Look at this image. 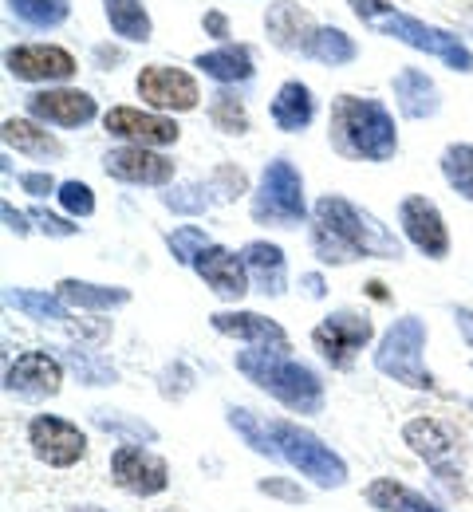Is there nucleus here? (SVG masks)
Returning a JSON list of instances; mask_svg holds the SVG:
<instances>
[{"mask_svg":"<svg viewBox=\"0 0 473 512\" xmlns=\"http://www.w3.org/2000/svg\"><path fill=\"white\" fill-rule=\"evenodd\" d=\"M4 146L20 150L28 158H60L64 154L60 138H52L48 130H40L28 119H4Z\"/></svg>","mask_w":473,"mask_h":512,"instance_id":"cd10ccee","label":"nucleus"},{"mask_svg":"<svg viewBox=\"0 0 473 512\" xmlns=\"http://www.w3.org/2000/svg\"><path fill=\"white\" fill-rule=\"evenodd\" d=\"M4 304L8 308H16V312H24L28 320H40V323H68V308H64V300L60 296H52V292H32V288H8L4 292Z\"/></svg>","mask_w":473,"mask_h":512,"instance_id":"c85d7f7f","label":"nucleus"},{"mask_svg":"<svg viewBox=\"0 0 473 512\" xmlns=\"http://www.w3.org/2000/svg\"><path fill=\"white\" fill-rule=\"evenodd\" d=\"M209 119H213V127L225 130V134H245V130H249L245 103H241L237 95H229V91H217V95H213V103H209Z\"/></svg>","mask_w":473,"mask_h":512,"instance_id":"c9c22d12","label":"nucleus"},{"mask_svg":"<svg viewBox=\"0 0 473 512\" xmlns=\"http://www.w3.org/2000/svg\"><path fill=\"white\" fill-rule=\"evenodd\" d=\"M304 292H308L312 300H320V296H324V280H320L316 272H308V276H304Z\"/></svg>","mask_w":473,"mask_h":512,"instance_id":"8fccbe9b","label":"nucleus"},{"mask_svg":"<svg viewBox=\"0 0 473 512\" xmlns=\"http://www.w3.org/2000/svg\"><path fill=\"white\" fill-rule=\"evenodd\" d=\"M8 71L24 83H52V79H71L75 75V56L64 48H52V44H24V48H12L4 56Z\"/></svg>","mask_w":473,"mask_h":512,"instance_id":"4468645a","label":"nucleus"},{"mask_svg":"<svg viewBox=\"0 0 473 512\" xmlns=\"http://www.w3.org/2000/svg\"><path fill=\"white\" fill-rule=\"evenodd\" d=\"M403 442L422 461H430V465H446L458 453V434L446 422H438V418H414V422H406Z\"/></svg>","mask_w":473,"mask_h":512,"instance_id":"412c9836","label":"nucleus"},{"mask_svg":"<svg viewBox=\"0 0 473 512\" xmlns=\"http://www.w3.org/2000/svg\"><path fill=\"white\" fill-rule=\"evenodd\" d=\"M28 217H32L48 237H75V233H79V225H71V221L56 217V213H48V209H28Z\"/></svg>","mask_w":473,"mask_h":512,"instance_id":"37998d69","label":"nucleus"},{"mask_svg":"<svg viewBox=\"0 0 473 512\" xmlns=\"http://www.w3.org/2000/svg\"><path fill=\"white\" fill-rule=\"evenodd\" d=\"M209 323H213V331H221V335L245 339V343L261 347V351H280V355H288V335H284V327L276 320L257 316V312H217V316H209Z\"/></svg>","mask_w":473,"mask_h":512,"instance_id":"aec40b11","label":"nucleus"},{"mask_svg":"<svg viewBox=\"0 0 473 512\" xmlns=\"http://www.w3.org/2000/svg\"><path fill=\"white\" fill-rule=\"evenodd\" d=\"M162 205L174 209V213L198 217V213H205V209L213 205V197H209V186H205V182H190V186H178V190L162 193Z\"/></svg>","mask_w":473,"mask_h":512,"instance_id":"4c0bfd02","label":"nucleus"},{"mask_svg":"<svg viewBox=\"0 0 473 512\" xmlns=\"http://www.w3.org/2000/svg\"><path fill=\"white\" fill-rule=\"evenodd\" d=\"M442 174H446V182L462 193L466 201H473V146H466V142L462 146H446Z\"/></svg>","mask_w":473,"mask_h":512,"instance_id":"72a5a7b5","label":"nucleus"},{"mask_svg":"<svg viewBox=\"0 0 473 512\" xmlns=\"http://www.w3.org/2000/svg\"><path fill=\"white\" fill-rule=\"evenodd\" d=\"M347 4L355 8V16H359L363 24H375V20H383V16L395 8L391 0H347Z\"/></svg>","mask_w":473,"mask_h":512,"instance_id":"c03bdc74","label":"nucleus"},{"mask_svg":"<svg viewBox=\"0 0 473 512\" xmlns=\"http://www.w3.org/2000/svg\"><path fill=\"white\" fill-rule=\"evenodd\" d=\"M28 446H32V453H36L44 465L68 469V465H75V461L87 453V438H83V430H79L75 422H68V418L36 414V418L28 422Z\"/></svg>","mask_w":473,"mask_h":512,"instance_id":"1a4fd4ad","label":"nucleus"},{"mask_svg":"<svg viewBox=\"0 0 473 512\" xmlns=\"http://www.w3.org/2000/svg\"><path fill=\"white\" fill-rule=\"evenodd\" d=\"M0 213H4V221H8V229H12L16 237H28V225H24V221H28V213H16L8 201L0 205Z\"/></svg>","mask_w":473,"mask_h":512,"instance_id":"49530a36","label":"nucleus"},{"mask_svg":"<svg viewBox=\"0 0 473 512\" xmlns=\"http://www.w3.org/2000/svg\"><path fill=\"white\" fill-rule=\"evenodd\" d=\"M103 170L119 182H135V186H162L174 178V162L154 154L150 146H119L103 158Z\"/></svg>","mask_w":473,"mask_h":512,"instance_id":"dca6fc26","label":"nucleus"},{"mask_svg":"<svg viewBox=\"0 0 473 512\" xmlns=\"http://www.w3.org/2000/svg\"><path fill=\"white\" fill-rule=\"evenodd\" d=\"M95 60H99V64H119L123 56H119L115 48H95Z\"/></svg>","mask_w":473,"mask_h":512,"instance_id":"3c124183","label":"nucleus"},{"mask_svg":"<svg viewBox=\"0 0 473 512\" xmlns=\"http://www.w3.org/2000/svg\"><path fill=\"white\" fill-rule=\"evenodd\" d=\"M28 115L56 123V127H83L99 115L95 99L87 91H71V87H56V91H36L28 95Z\"/></svg>","mask_w":473,"mask_h":512,"instance_id":"f3484780","label":"nucleus"},{"mask_svg":"<svg viewBox=\"0 0 473 512\" xmlns=\"http://www.w3.org/2000/svg\"><path fill=\"white\" fill-rule=\"evenodd\" d=\"M470 406H473V402H470Z\"/></svg>","mask_w":473,"mask_h":512,"instance_id":"864d4df0","label":"nucleus"},{"mask_svg":"<svg viewBox=\"0 0 473 512\" xmlns=\"http://www.w3.org/2000/svg\"><path fill=\"white\" fill-rule=\"evenodd\" d=\"M103 8H107V20H111L115 36L135 40V44L150 40V16H146L142 0H103Z\"/></svg>","mask_w":473,"mask_h":512,"instance_id":"c756f323","label":"nucleus"},{"mask_svg":"<svg viewBox=\"0 0 473 512\" xmlns=\"http://www.w3.org/2000/svg\"><path fill=\"white\" fill-rule=\"evenodd\" d=\"M265 28H269V40L276 48H284V52H304L308 56V48H312V40H316V20L296 4V0H276L269 8V16H265Z\"/></svg>","mask_w":473,"mask_h":512,"instance_id":"6ab92c4d","label":"nucleus"},{"mask_svg":"<svg viewBox=\"0 0 473 512\" xmlns=\"http://www.w3.org/2000/svg\"><path fill=\"white\" fill-rule=\"evenodd\" d=\"M304 178L288 158H272L261 174V190L253 193V217L261 225L296 229L304 221Z\"/></svg>","mask_w":473,"mask_h":512,"instance_id":"423d86ee","label":"nucleus"},{"mask_svg":"<svg viewBox=\"0 0 473 512\" xmlns=\"http://www.w3.org/2000/svg\"><path fill=\"white\" fill-rule=\"evenodd\" d=\"M308 56L332 67L351 64V60H355V40H351L343 28H320L316 40H312V48H308Z\"/></svg>","mask_w":473,"mask_h":512,"instance_id":"2f4dec72","label":"nucleus"},{"mask_svg":"<svg viewBox=\"0 0 473 512\" xmlns=\"http://www.w3.org/2000/svg\"><path fill=\"white\" fill-rule=\"evenodd\" d=\"M56 296L71 304V308H87V312H111V308H123L131 304V292L127 288H111V284H87V280H60Z\"/></svg>","mask_w":473,"mask_h":512,"instance_id":"5701e85b","label":"nucleus"},{"mask_svg":"<svg viewBox=\"0 0 473 512\" xmlns=\"http://www.w3.org/2000/svg\"><path fill=\"white\" fill-rule=\"evenodd\" d=\"M312 249L324 264H351L359 256H383L399 260L403 245L363 209H355L347 197L328 193L312 209Z\"/></svg>","mask_w":473,"mask_h":512,"instance_id":"f257e3e1","label":"nucleus"},{"mask_svg":"<svg viewBox=\"0 0 473 512\" xmlns=\"http://www.w3.org/2000/svg\"><path fill=\"white\" fill-rule=\"evenodd\" d=\"M194 67H202L209 79L217 83H245L253 75V56L249 48H237V44H225V48H213V52H202Z\"/></svg>","mask_w":473,"mask_h":512,"instance_id":"bb28decb","label":"nucleus"},{"mask_svg":"<svg viewBox=\"0 0 473 512\" xmlns=\"http://www.w3.org/2000/svg\"><path fill=\"white\" fill-rule=\"evenodd\" d=\"M4 4L12 8V16H20L32 28H56L71 12L68 0H4Z\"/></svg>","mask_w":473,"mask_h":512,"instance_id":"7c9ffc66","label":"nucleus"},{"mask_svg":"<svg viewBox=\"0 0 473 512\" xmlns=\"http://www.w3.org/2000/svg\"><path fill=\"white\" fill-rule=\"evenodd\" d=\"M103 127L111 130L115 138H127L131 146H174L178 134H182L174 119H162V115H150V111H138V107L107 111Z\"/></svg>","mask_w":473,"mask_h":512,"instance_id":"2eb2a0df","label":"nucleus"},{"mask_svg":"<svg viewBox=\"0 0 473 512\" xmlns=\"http://www.w3.org/2000/svg\"><path fill=\"white\" fill-rule=\"evenodd\" d=\"M225 414H229V426H233V430L253 446V453H261V457H280L276 446H272L269 426H261V422L253 418V410H245V406H229Z\"/></svg>","mask_w":473,"mask_h":512,"instance_id":"f704fd0d","label":"nucleus"},{"mask_svg":"<svg viewBox=\"0 0 473 512\" xmlns=\"http://www.w3.org/2000/svg\"><path fill=\"white\" fill-rule=\"evenodd\" d=\"M312 115H316V103H312V91L304 87V83H284L280 91H276V99H272V123L280 130H304L312 123Z\"/></svg>","mask_w":473,"mask_h":512,"instance_id":"a878e982","label":"nucleus"},{"mask_svg":"<svg viewBox=\"0 0 473 512\" xmlns=\"http://www.w3.org/2000/svg\"><path fill=\"white\" fill-rule=\"evenodd\" d=\"M95 426L99 430H107V434H123L127 442H154L158 438V430L154 426H146V422H138V418H127V414H119V410H95Z\"/></svg>","mask_w":473,"mask_h":512,"instance_id":"e433bc0d","label":"nucleus"},{"mask_svg":"<svg viewBox=\"0 0 473 512\" xmlns=\"http://www.w3.org/2000/svg\"><path fill=\"white\" fill-rule=\"evenodd\" d=\"M241 256H245V268L253 272V280H257V288L265 296H284L288 272H284V253L276 245H269V241H249Z\"/></svg>","mask_w":473,"mask_h":512,"instance_id":"b1692460","label":"nucleus"},{"mask_svg":"<svg viewBox=\"0 0 473 512\" xmlns=\"http://www.w3.org/2000/svg\"><path fill=\"white\" fill-rule=\"evenodd\" d=\"M60 359H64V363H68L71 371H75L87 386H115L119 383V371H115L103 355H95V351H64Z\"/></svg>","mask_w":473,"mask_h":512,"instance_id":"473e14b6","label":"nucleus"},{"mask_svg":"<svg viewBox=\"0 0 473 512\" xmlns=\"http://www.w3.org/2000/svg\"><path fill=\"white\" fill-rule=\"evenodd\" d=\"M257 489H261L265 497L288 501V505H304V501H308V493H304L300 485H292L288 477H261V481H257Z\"/></svg>","mask_w":473,"mask_h":512,"instance_id":"79ce46f5","label":"nucleus"},{"mask_svg":"<svg viewBox=\"0 0 473 512\" xmlns=\"http://www.w3.org/2000/svg\"><path fill=\"white\" fill-rule=\"evenodd\" d=\"M237 371L257 383L265 394H272L276 402H284L292 414H320L324 410V383L312 367L280 355V351H237Z\"/></svg>","mask_w":473,"mask_h":512,"instance_id":"7ed1b4c3","label":"nucleus"},{"mask_svg":"<svg viewBox=\"0 0 473 512\" xmlns=\"http://www.w3.org/2000/svg\"><path fill=\"white\" fill-rule=\"evenodd\" d=\"M205 186H209L213 205H225V201H233V197H241V193L249 190L245 170H237V166H217V170L205 178Z\"/></svg>","mask_w":473,"mask_h":512,"instance_id":"58836bf2","label":"nucleus"},{"mask_svg":"<svg viewBox=\"0 0 473 512\" xmlns=\"http://www.w3.org/2000/svg\"><path fill=\"white\" fill-rule=\"evenodd\" d=\"M422 347H426V323L418 316H403V320L391 323V331L383 335V343L375 351V367L387 379L410 386V390H438L434 375L422 363Z\"/></svg>","mask_w":473,"mask_h":512,"instance_id":"39448f33","label":"nucleus"},{"mask_svg":"<svg viewBox=\"0 0 473 512\" xmlns=\"http://www.w3.org/2000/svg\"><path fill=\"white\" fill-rule=\"evenodd\" d=\"M56 197H60V205L68 209L71 217H91L95 213V193H91V186H83V182H64Z\"/></svg>","mask_w":473,"mask_h":512,"instance_id":"a19ab883","label":"nucleus"},{"mask_svg":"<svg viewBox=\"0 0 473 512\" xmlns=\"http://www.w3.org/2000/svg\"><path fill=\"white\" fill-rule=\"evenodd\" d=\"M272 446L280 453V461H288L292 469H300L304 477H312L320 489H343L347 485V465L332 446H324L312 430L276 418L269 422Z\"/></svg>","mask_w":473,"mask_h":512,"instance_id":"20e7f679","label":"nucleus"},{"mask_svg":"<svg viewBox=\"0 0 473 512\" xmlns=\"http://www.w3.org/2000/svg\"><path fill=\"white\" fill-rule=\"evenodd\" d=\"M363 497H367L371 509H379V512H446V509H438L434 501H426L422 493L406 489L403 481H395V477H375Z\"/></svg>","mask_w":473,"mask_h":512,"instance_id":"393cba45","label":"nucleus"},{"mask_svg":"<svg viewBox=\"0 0 473 512\" xmlns=\"http://www.w3.org/2000/svg\"><path fill=\"white\" fill-rule=\"evenodd\" d=\"M138 95L158 107V111H194L198 107V83L194 75L178 71V67H162V64H150L142 67L138 75Z\"/></svg>","mask_w":473,"mask_h":512,"instance_id":"ddd939ff","label":"nucleus"},{"mask_svg":"<svg viewBox=\"0 0 473 512\" xmlns=\"http://www.w3.org/2000/svg\"><path fill=\"white\" fill-rule=\"evenodd\" d=\"M454 320H458V331H462V339L473 347V308H458L454 312Z\"/></svg>","mask_w":473,"mask_h":512,"instance_id":"09e8293b","label":"nucleus"},{"mask_svg":"<svg viewBox=\"0 0 473 512\" xmlns=\"http://www.w3.org/2000/svg\"><path fill=\"white\" fill-rule=\"evenodd\" d=\"M205 32H213L217 40H225L229 36V20L221 12H205Z\"/></svg>","mask_w":473,"mask_h":512,"instance_id":"de8ad7c7","label":"nucleus"},{"mask_svg":"<svg viewBox=\"0 0 473 512\" xmlns=\"http://www.w3.org/2000/svg\"><path fill=\"white\" fill-rule=\"evenodd\" d=\"M399 225H403L406 241H410L418 253L430 256V260H442V256L450 253V233H446V221H442V213H438L434 201H426V197H418V193L403 197V205H399Z\"/></svg>","mask_w":473,"mask_h":512,"instance_id":"9b49d317","label":"nucleus"},{"mask_svg":"<svg viewBox=\"0 0 473 512\" xmlns=\"http://www.w3.org/2000/svg\"><path fill=\"white\" fill-rule=\"evenodd\" d=\"M194 272L205 284L225 296V300H241L249 292V272H245V256L229 253L221 245H205L202 253L194 256Z\"/></svg>","mask_w":473,"mask_h":512,"instance_id":"a211bd4d","label":"nucleus"},{"mask_svg":"<svg viewBox=\"0 0 473 512\" xmlns=\"http://www.w3.org/2000/svg\"><path fill=\"white\" fill-rule=\"evenodd\" d=\"M166 245H170V253H174L178 264H194V256L202 253L205 245H213V241L205 237V229H198V225H182V229H174L166 237Z\"/></svg>","mask_w":473,"mask_h":512,"instance_id":"ea45409f","label":"nucleus"},{"mask_svg":"<svg viewBox=\"0 0 473 512\" xmlns=\"http://www.w3.org/2000/svg\"><path fill=\"white\" fill-rule=\"evenodd\" d=\"M332 146L343 158H363V162H387L399 150L395 119L379 99H359V95H339L332 103Z\"/></svg>","mask_w":473,"mask_h":512,"instance_id":"f03ea898","label":"nucleus"},{"mask_svg":"<svg viewBox=\"0 0 473 512\" xmlns=\"http://www.w3.org/2000/svg\"><path fill=\"white\" fill-rule=\"evenodd\" d=\"M20 186L32 193V197H48L52 190H60L52 174H20Z\"/></svg>","mask_w":473,"mask_h":512,"instance_id":"a18cd8bd","label":"nucleus"},{"mask_svg":"<svg viewBox=\"0 0 473 512\" xmlns=\"http://www.w3.org/2000/svg\"><path fill=\"white\" fill-rule=\"evenodd\" d=\"M371 28L383 32V36L403 40V44L418 48V52L438 56L442 64H450L454 71H473V52L458 36H450V32H442V28H430V24H422V20L406 16V12H395V8H391V12H387L383 20H375Z\"/></svg>","mask_w":473,"mask_h":512,"instance_id":"0eeeda50","label":"nucleus"},{"mask_svg":"<svg viewBox=\"0 0 473 512\" xmlns=\"http://www.w3.org/2000/svg\"><path fill=\"white\" fill-rule=\"evenodd\" d=\"M371 335H375V327H371L367 316H355V312H332L328 320L312 331V343H316V351H320L336 371H351L355 355L371 343Z\"/></svg>","mask_w":473,"mask_h":512,"instance_id":"6e6552de","label":"nucleus"},{"mask_svg":"<svg viewBox=\"0 0 473 512\" xmlns=\"http://www.w3.org/2000/svg\"><path fill=\"white\" fill-rule=\"evenodd\" d=\"M170 512H174V509H170Z\"/></svg>","mask_w":473,"mask_h":512,"instance_id":"5fc2aeb1","label":"nucleus"},{"mask_svg":"<svg viewBox=\"0 0 473 512\" xmlns=\"http://www.w3.org/2000/svg\"><path fill=\"white\" fill-rule=\"evenodd\" d=\"M395 103L406 119H430V115H438V87L426 71L403 67L395 75Z\"/></svg>","mask_w":473,"mask_h":512,"instance_id":"4be33fe9","label":"nucleus"},{"mask_svg":"<svg viewBox=\"0 0 473 512\" xmlns=\"http://www.w3.org/2000/svg\"><path fill=\"white\" fill-rule=\"evenodd\" d=\"M60 383H64V367L48 351H24V355H16V363L4 375L8 394L28 398V402H40V398L60 394Z\"/></svg>","mask_w":473,"mask_h":512,"instance_id":"f8f14e48","label":"nucleus"},{"mask_svg":"<svg viewBox=\"0 0 473 512\" xmlns=\"http://www.w3.org/2000/svg\"><path fill=\"white\" fill-rule=\"evenodd\" d=\"M71 512H107V509H99V505H75Z\"/></svg>","mask_w":473,"mask_h":512,"instance_id":"603ef678","label":"nucleus"},{"mask_svg":"<svg viewBox=\"0 0 473 512\" xmlns=\"http://www.w3.org/2000/svg\"><path fill=\"white\" fill-rule=\"evenodd\" d=\"M111 477L119 489L135 493V497H154L170 485V469L158 453L135 446V442H123V446L111 453Z\"/></svg>","mask_w":473,"mask_h":512,"instance_id":"9d476101","label":"nucleus"}]
</instances>
